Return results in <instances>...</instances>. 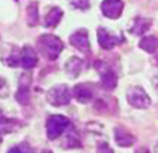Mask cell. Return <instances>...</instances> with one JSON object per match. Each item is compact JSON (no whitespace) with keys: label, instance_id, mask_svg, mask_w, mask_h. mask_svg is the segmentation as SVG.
<instances>
[{"label":"cell","instance_id":"cell-1","mask_svg":"<svg viewBox=\"0 0 158 153\" xmlns=\"http://www.w3.org/2000/svg\"><path fill=\"white\" fill-rule=\"evenodd\" d=\"M39 50L47 59H56L63 50V43L54 35H43L39 38Z\"/></svg>","mask_w":158,"mask_h":153},{"label":"cell","instance_id":"cell-2","mask_svg":"<svg viewBox=\"0 0 158 153\" xmlns=\"http://www.w3.org/2000/svg\"><path fill=\"white\" fill-rule=\"evenodd\" d=\"M69 125H70V121H69V118H66V117L59 116V114L51 116L50 118L47 120V124H46L48 138L50 140L58 138V137L69 128Z\"/></svg>","mask_w":158,"mask_h":153},{"label":"cell","instance_id":"cell-3","mask_svg":"<svg viewBox=\"0 0 158 153\" xmlns=\"http://www.w3.org/2000/svg\"><path fill=\"white\" fill-rule=\"evenodd\" d=\"M127 101L131 106L137 108V109H146L150 106V97L148 96V93L145 91L139 86H134V87L127 89L126 93Z\"/></svg>","mask_w":158,"mask_h":153},{"label":"cell","instance_id":"cell-4","mask_svg":"<svg viewBox=\"0 0 158 153\" xmlns=\"http://www.w3.org/2000/svg\"><path fill=\"white\" fill-rule=\"evenodd\" d=\"M47 100L54 106H63L71 101V93L67 86H55L47 93Z\"/></svg>","mask_w":158,"mask_h":153},{"label":"cell","instance_id":"cell-5","mask_svg":"<svg viewBox=\"0 0 158 153\" xmlns=\"http://www.w3.org/2000/svg\"><path fill=\"white\" fill-rule=\"evenodd\" d=\"M101 10L106 18L117 19L121 16L123 11V2L122 0H103L101 4Z\"/></svg>","mask_w":158,"mask_h":153},{"label":"cell","instance_id":"cell-6","mask_svg":"<svg viewBox=\"0 0 158 153\" xmlns=\"http://www.w3.org/2000/svg\"><path fill=\"white\" fill-rule=\"evenodd\" d=\"M98 42H99V46L102 47V49L111 50L117 45H119V43L123 42V38L117 36V35L111 34L106 28H99L98 30Z\"/></svg>","mask_w":158,"mask_h":153},{"label":"cell","instance_id":"cell-7","mask_svg":"<svg viewBox=\"0 0 158 153\" xmlns=\"http://www.w3.org/2000/svg\"><path fill=\"white\" fill-rule=\"evenodd\" d=\"M18 62L22 65V67L32 69L34 66H36V63H38V55L34 51V49H31L30 46H26L24 49L20 51Z\"/></svg>","mask_w":158,"mask_h":153},{"label":"cell","instance_id":"cell-8","mask_svg":"<svg viewBox=\"0 0 158 153\" xmlns=\"http://www.w3.org/2000/svg\"><path fill=\"white\" fill-rule=\"evenodd\" d=\"M70 42L75 49H78L79 51H83L87 53L90 50V42H89V36L86 30H79L75 34H73L70 36Z\"/></svg>","mask_w":158,"mask_h":153},{"label":"cell","instance_id":"cell-9","mask_svg":"<svg viewBox=\"0 0 158 153\" xmlns=\"http://www.w3.org/2000/svg\"><path fill=\"white\" fill-rule=\"evenodd\" d=\"M74 97L77 98L78 102H82V104H87L93 100L94 97V90L91 86L86 85V83H81V85H77L74 87Z\"/></svg>","mask_w":158,"mask_h":153},{"label":"cell","instance_id":"cell-10","mask_svg":"<svg viewBox=\"0 0 158 153\" xmlns=\"http://www.w3.org/2000/svg\"><path fill=\"white\" fill-rule=\"evenodd\" d=\"M117 82H118L117 74L114 73L111 69H107V70H105V71H102V74H101V83H102V86H103L105 89H107V90L115 89Z\"/></svg>","mask_w":158,"mask_h":153},{"label":"cell","instance_id":"cell-11","mask_svg":"<svg viewBox=\"0 0 158 153\" xmlns=\"http://www.w3.org/2000/svg\"><path fill=\"white\" fill-rule=\"evenodd\" d=\"M134 137L130 134L127 130H125L123 128H117L115 129V141L119 147H131L134 144Z\"/></svg>","mask_w":158,"mask_h":153},{"label":"cell","instance_id":"cell-12","mask_svg":"<svg viewBox=\"0 0 158 153\" xmlns=\"http://www.w3.org/2000/svg\"><path fill=\"white\" fill-rule=\"evenodd\" d=\"M62 15H63L62 10H60V8H58V7H54V8L46 15L44 24H46L47 27H55L59 22H60Z\"/></svg>","mask_w":158,"mask_h":153},{"label":"cell","instance_id":"cell-13","mask_svg":"<svg viewBox=\"0 0 158 153\" xmlns=\"http://www.w3.org/2000/svg\"><path fill=\"white\" fill-rule=\"evenodd\" d=\"M82 65H83V62L79 59V58H71V59L67 62L66 70H67V73L71 75V78H75L79 73L82 71Z\"/></svg>","mask_w":158,"mask_h":153},{"label":"cell","instance_id":"cell-14","mask_svg":"<svg viewBox=\"0 0 158 153\" xmlns=\"http://www.w3.org/2000/svg\"><path fill=\"white\" fill-rule=\"evenodd\" d=\"M150 19H143V18H137L135 22L133 23V27H131V31L135 35H142L145 34L146 31L149 30L150 27Z\"/></svg>","mask_w":158,"mask_h":153},{"label":"cell","instance_id":"cell-15","mask_svg":"<svg viewBox=\"0 0 158 153\" xmlns=\"http://www.w3.org/2000/svg\"><path fill=\"white\" fill-rule=\"evenodd\" d=\"M139 47L148 53H156L158 50V38L157 36H145L139 43Z\"/></svg>","mask_w":158,"mask_h":153},{"label":"cell","instance_id":"cell-16","mask_svg":"<svg viewBox=\"0 0 158 153\" xmlns=\"http://www.w3.org/2000/svg\"><path fill=\"white\" fill-rule=\"evenodd\" d=\"M16 97H18V101L19 102H22V104H27V102H28V98H30L28 87H26V86H22Z\"/></svg>","mask_w":158,"mask_h":153},{"label":"cell","instance_id":"cell-17","mask_svg":"<svg viewBox=\"0 0 158 153\" xmlns=\"http://www.w3.org/2000/svg\"><path fill=\"white\" fill-rule=\"evenodd\" d=\"M71 4L79 10H86L89 7V2L87 0H71Z\"/></svg>","mask_w":158,"mask_h":153},{"label":"cell","instance_id":"cell-18","mask_svg":"<svg viewBox=\"0 0 158 153\" xmlns=\"http://www.w3.org/2000/svg\"><path fill=\"white\" fill-rule=\"evenodd\" d=\"M98 153H114V152L107 144H101L99 148H98Z\"/></svg>","mask_w":158,"mask_h":153},{"label":"cell","instance_id":"cell-19","mask_svg":"<svg viewBox=\"0 0 158 153\" xmlns=\"http://www.w3.org/2000/svg\"><path fill=\"white\" fill-rule=\"evenodd\" d=\"M135 153H150V152H149L148 148H143V147H142V148H139V149H137Z\"/></svg>","mask_w":158,"mask_h":153},{"label":"cell","instance_id":"cell-20","mask_svg":"<svg viewBox=\"0 0 158 153\" xmlns=\"http://www.w3.org/2000/svg\"><path fill=\"white\" fill-rule=\"evenodd\" d=\"M2 85H3V81H2V79H0V86H2Z\"/></svg>","mask_w":158,"mask_h":153},{"label":"cell","instance_id":"cell-21","mask_svg":"<svg viewBox=\"0 0 158 153\" xmlns=\"http://www.w3.org/2000/svg\"><path fill=\"white\" fill-rule=\"evenodd\" d=\"M157 65H158V57H157Z\"/></svg>","mask_w":158,"mask_h":153},{"label":"cell","instance_id":"cell-22","mask_svg":"<svg viewBox=\"0 0 158 153\" xmlns=\"http://www.w3.org/2000/svg\"><path fill=\"white\" fill-rule=\"evenodd\" d=\"M0 140H2V137H0Z\"/></svg>","mask_w":158,"mask_h":153}]
</instances>
